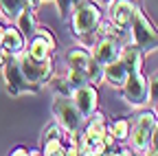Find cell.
<instances>
[{
    "label": "cell",
    "mask_w": 158,
    "mask_h": 156,
    "mask_svg": "<svg viewBox=\"0 0 158 156\" xmlns=\"http://www.w3.org/2000/svg\"><path fill=\"white\" fill-rule=\"evenodd\" d=\"M2 31H5V27H2V24H0V37H2Z\"/></svg>",
    "instance_id": "f1b7e54d"
},
{
    "label": "cell",
    "mask_w": 158,
    "mask_h": 156,
    "mask_svg": "<svg viewBox=\"0 0 158 156\" xmlns=\"http://www.w3.org/2000/svg\"><path fill=\"white\" fill-rule=\"evenodd\" d=\"M121 90H123L125 101L134 108H143L149 103V79L143 75V70L130 73Z\"/></svg>",
    "instance_id": "52a82bcc"
},
{
    "label": "cell",
    "mask_w": 158,
    "mask_h": 156,
    "mask_svg": "<svg viewBox=\"0 0 158 156\" xmlns=\"http://www.w3.org/2000/svg\"><path fill=\"white\" fill-rule=\"evenodd\" d=\"M5 82H7V88L11 95H22V92H37L40 88L33 86L31 82H27V77L20 70V64H18V57L11 55V60H5Z\"/></svg>",
    "instance_id": "ba28073f"
},
{
    "label": "cell",
    "mask_w": 158,
    "mask_h": 156,
    "mask_svg": "<svg viewBox=\"0 0 158 156\" xmlns=\"http://www.w3.org/2000/svg\"><path fill=\"white\" fill-rule=\"evenodd\" d=\"M53 116H55V123H59L64 130L73 132V134H79L84 128V116L81 112L77 110L75 101H73V97L70 95H55V99H53Z\"/></svg>",
    "instance_id": "5b68a950"
},
{
    "label": "cell",
    "mask_w": 158,
    "mask_h": 156,
    "mask_svg": "<svg viewBox=\"0 0 158 156\" xmlns=\"http://www.w3.org/2000/svg\"><path fill=\"white\" fill-rule=\"evenodd\" d=\"M149 150H154V154H158V121H156V128H154V134H152V147Z\"/></svg>",
    "instance_id": "d4e9b609"
},
{
    "label": "cell",
    "mask_w": 158,
    "mask_h": 156,
    "mask_svg": "<svg viewBox=\"0 0 158 156\" xmlns=\"http://www.w3.org/2000/svg\"><path fill=\"white\" fill-rule=\"evenodd\" d=\"M27 37L20 33L18 27H5L2 37H0V48L5 51V55H20L27 46Z\"/></svg>",
    "instance_id": "7c38bea8"
},
{
    "label": "cell",
    "mask_w": 158,
    "mask_h": 156,
    "mask_svg": "<svg viewBox=\"0 0 158 156\" xmlns=\"http://www.w3.org/2000/svg\"><path fill=\"white\" fill-rule=\"evenodd\" d=\"M70 97H73V101H75L77 110L81 112L84 119H88V116L99 108V88H97V84L88 82L84 86H79V88H75L70 92Z\"/></svg>",
    "instance_id": "30bf717a"
},
{
    "label": "cell",
    "mask_w": 158,
    "mask_h": 156,
    "mask_svg": "<svg viewBox=\"0 0 158 156\" xmlns=\"http://www.w3.org/2000/svg\"><path fill=\"white\" fill-rule=\"evenodd\" d=\"M15 27L20 29V33H22L24 37H31V35H35V29H37V15H35V11H31V9H22L18 15H15Z\"/></svg>",
    "instance_id": "2e32d148"
},
{
    "label": "cell",
    "mask_w": 158,
    "mask_h": 156,
    "mask_svg": "<svg viewBox=\"0 0 158 156\" xmlns=\"http://www.w3.org/2000/svg\"><path fill=\"white\" fill-rule=\"evenodd\" d=\"M121 48H123V40H116V37H94L90 44V55L94 62L108 64L112 60H118Z\"/></svg>",
    "instance_id": "9c48e42d"
},
{
    "label": "cell",
    "mask_w": 158,
    "mask_h": 156,
    "mask_svg": "<svg viewBox=\"0 0 158 156\" xmlns=\"http://www.w3.org/2000/svg\"><path fill=\"white\" fill-rule=\"evenodd\" d=\"M127 33H130V44L138 46L143 53H152L158 48V29L152 24V20L145 15V11L141 7L134 9Z\"/></svg>",
    "instance_id": "3957f363"
},
{
    "label": "cell",
    "mask_w": 158,
    "mask_h": 156,
    "mask_svg": "<svg viewBox=\"0 0 158 156\" xmlns=\"http://www.w3.org/2000/svg\"><path fill=\"white\" fill-rule=\"evenodd\" d=\"M149 103L158 114V73L149 79Z\"/></svg>",
    "instance_id": "603a6c76"
},
{
    "label": "cell",
    "mask_w": 158,
    "mask_h": 156,
    "mask_svg": "<svg viewBox=\"0 0 158 156\" xmlns=\"http://www.w3.org/2000/svg\"><path fill=\"white\" fill-rule=\"evenodd\" d=\"M86 75H88V82L90 84H101L103 82V64H99V62H90V66L86 68Z\"/></svg>",
    "instance_id": "7402d4cb"
},
{
    "label": "cell",
    "mask_w": 158,
    "mask_h": 156,
    "mask_svg": "<svg viewBox=\"0 0 158 156\" xmlns=\"http://www.w3.org/2000/svg\"><path fill=\"white\" fill-rule=\"evenodd\" d=\"M42 154L46 156H73L79 154V134L64 130L59 123L44 128L42 132Z\"/></svg>",
    "instance_id": "6da1fadb"
},
{
    "label": "cell",
    "mask_w": 158,
    "mask_h": 156,
    "mask_svg": "<svg viewBox=\"0 0 158 156\" xmlns=\"http://www.w3.org/2000/svg\"><path fill=\"white\" fill-rule=\"evenodd\" d=\"M35 33H40V35H42V37H44V40H48V44H51L53 48L57 46V42H55V37H53V33H51V31H48L46 27H40V24H37V29H35Z\"/></svg>",
    "instance_id": "cb8c5ba5"
},
{
    "label": "cell",
    "mask_w": 158,
    "mask_h": 156,
    "mask_svg": "<svg viewBox=\"0 0 158 156\" xmlns=\"http://www.w3.org/2000/svg\"><path fill=\"white\" fill-rule=\"evenodd\" d=\"M127 75H130V73H127L125 64L121 62V57H118V60L108 62V64H103V82H108L112 88H123Z\"/></svg>",
    "instance_id": "4fadbf2b"
},
{
    "label": "cell",
    "mask_w": 158,
    "mask_h": 156,
    "mask_svg": "<svg viewBox=\"0 0 158 156\" xmlns=\"http://www.w3.org/2000/svg\"><path fill=\"white\" fill-rule=\"evenodd\" d=\"M55 2H57V11H59V15H62L64 20H68L70 13H73L79 5L88 2V0H55Z\"/></svg>",
    "instance_id": "44dd1931"
},
{
    "label": "cell",
    "mask_w": 158,
    "mask_h": 156,
    "mask_svg": "<svg viewBox=\"0 0 158 156\" xmlns=\"http://www.w3.org/2000/svg\"><path fill=\"white\" fill-rule=\"evenodd\" d=\"M64 82H66V86H68V88H70V92H73L75 88L84 86V84H88V75H86L84 70L68 68V73H66V77H64Z\"/></svg>",
    "instance_id": "ffe728a7"
},
{
    "label": "cell",
    "mask_w": 158,
    "mask_h": 156,
    "mask_svg": "<svg viewBox=\"0 0 158 156\" xmlns=\"http://www.w3.org/2000/svg\"><path fill=\"white\" fill-rule=\"evenodd\" d=\"M108 132L116 139V143H125L130 139V119H125V116L114 119L112 123H108Z\"/></svg>",
    "instance_id": "ac0fdd59"
},
{
    "label": "cell",
    "mask_w": 158,
    "mask_h": 156,
    "mask_svg": "<svg viewBox=\"0 0 158 156\" xmlns=\"http://www.w3.org/2000/svg\"><path fill=\"white\" fill-rule=\"evenodd\" d=\"M101 20H103L101 5H97L94 0H88V2L79 5L70 13V18H68L70 29H73V35L79 37V40H90Z\"/></svg>",
    "instance_id": "7a4b0ae2"
},
{
    "label": "cell",
    "mask_w": 158,
    "mask_h": 156,
    "mask_svg": "<svg viewBox=\"0 0 158 156\" xmlns=\"http://www.w3.org/2000/svg\"><path fill=\"white\" fill-rule=\"evenodd\" d=\"M136 5L132 0H112L110 2V22L118 29L127 31L130 22H132V15H134Z\"/></svg>",
    "instance_id": "8fae6325"
},
{
    "label": "cell",
    "mask_w": 158,
    "mask_h": 156,
    "mask_svg": "<svg viewBox=\"0 0 158 156\" xmlns=\"http://www.w3.org/2000/svg\"><path fill=\"white\" fill-rule=\"evenodd\" d=\"M18 57V64L20 70L27 77V82H31L33 86H44L53 79V73H55V64H53V57H46V60H35V57L27 55L24 51L15 55Z\"/></svg>",
    "instance_id": "8992f818"
},
{
    "label": "cell",
    "mask_w": 158,
    "mask_h": 156,
    "mask_svg": "<svg viewBox=\"0 0 158 156\" xmlns=\"http://www.w3.org/2000/svg\"><path fill=\"white\" fill-rule=\"evenodd\" d=\"M27 7V0H0V13L9 20H15V15Z\"/></svg>",
    "instance_id": "d6986e66"
},
{
    "label": "cell",
    "mask_w": 158,
    "mask_h": 156,
    "mask_svg": "<svg viewBox=\"0 0 158 156\" xmlns=\"http://www.w3.org/2000/svg\"><path fill=\"white\" fill-rule=\"evenodd\" d=\"M2 66H5V51L0 48V68H2Z\"/></svg>",
    "instance_id": "4316f807"
},
{
    "label": "cell",
    "mask_w": 158,
    "mask_h": 156,
    "mask_svg": "<svg viewBox=\"0 0 158 156\" xmlns=\"http://www.w3.org/2000/svg\"><path fill=\"white\" fill-rule=\"evenodd\" d=\"M90 62H92L90 51H86V48H81V46L70 48V51L66 53V66H68V68H77V70H84V73H86V68L90 66Z\"/></svg>",
    "instance_id": "e0dca14e"
},
{
    "label": "cell",
    "mask_w": 158,
    "mask_h": 156,
    "mask_svg": "<svg viewBox=\"0 0 158 156\" xmlns=\"http://www.w3.org/2000/svg\"><path fill=\"white\" fill-rule=\"evenodd\" d=\"M40 2H53V0H40Z\"/></svg>",
    "instance_id": "f546056e"
},
{
    "label": "cell",
    "mask_w": 158,
    "mask_h": 156,
    "mask_svg": "<svg viewBox=\"0 0 158 156\" xmlns=\"http://www.w3.org/2000/svg\"><path fill=\"white\" fill-rule=\"evenodd\" d=\"M121 62L125 64L127 73H138V70H143V64H145V53L134 46V44H123L121 48Z\"/></svg>",
    "instance_id": "5bb4252c"
},
{
    "label": "cell",
    "mask_w": 158,
    "mask_h": 156,
    "mask_svg": "<svg viewBox=\"0 0 158 156\" xmlns=\"http://www.w3.org/2000/svg\"><path fill=\"white\" fill-rule=\"evenodd\" d=\"M94 2H97V5H101V7H103V5H110V2H112V0H94Z\"/></svg>",
    "instance_id": "83f0119b"
},
{
    "label": "cell",
    "mask_w": 158,
    "mask_h": 156,
    "mask_svg": "<svg viewBox=\"0 0 158 156\" xmlns=\"http://www.w3.org/2000/svg\"><path fill=\"white\" fill-rule=\"evenodd\" d=\"M11 154H15V156H20V154H37V152H33V150H27V147H15Z\"/></svg>",
    "instance_id": "484cf974"
},
{
    "label": "cell",
    "mask_w": 158,
    "mask_h": 156,
    "mask_svg": "<svg viewBox=\"0 0 158 156\" xmlns=\"http://www.w3.org/2000/svg\"><path fill=\"white\" fill-rule=\"evenodd\" d=\"M53 51H55V48L48 44V40H44V37L40 35V33L31 35L29 46H24V53L31 55V57H35V60H46V57H51Z\"/></svg>",
    "instance_id": "9a60e30c"
},
{
    "label": "cell",
    "mask_w": 158,
    "mask_h": 156,
    "mask_svg": "<svg viewBox=\"0 0 158 156\" xmlns=\"http://www.w3.org/2000/svg\"><path fill=\"white\" fill-rule=\"evenodd\" d=\"M156 121H158V114L156 110H143L138 112L134 119L130 121V145L134 152L138 154H149V147H152V134H154V128H156Z\"/></svg>",
    "instance_id": "277c9868"
}]
</instances>
